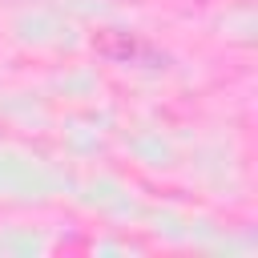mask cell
Returning a JSON list of instances; mask_svg holds the SVG:
<instances>
[{
    "mask_svg": "<svg viewBox=\"0 0 258 258\" xmlns=\"http://www.w3.org/2000/svg\"><path fill=\"white\" fill-rule=\"evenodd\" d=\"M93 52L105 60H117V64H165V56H157L145 40H137L133 32H121V28L93 32Z\"/></svg>",
    "mask_w": 258,
    "mask_h": 258,
    "instance_id": "1",
    "label": "cell"
}]
</instances>
